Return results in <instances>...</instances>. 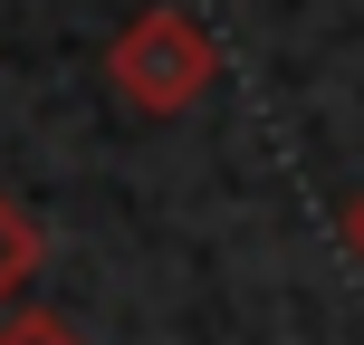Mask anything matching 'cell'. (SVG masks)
I'll return each mask as SVG.
<instances>
[{"label":"cell","instance_id":"3957f363","mask_svg":"<svg viewBox=\"0 0 364 345\" xmlns=\"http://www.w3.org/2000/svg\"><path fill=\"white\" fill-rule=\"evenodd\" d=\"M0 345H87V336H77V317H58V307H10L0 317Z\"/></svg>","mask_w":364,"mask_h":345},{"label":"cell","instance_id":"277c9868","mask_svg":"<svg viewBox=\"0 0 364 345\" xmlns=\"http://www.w3.org/2000/svg\"><path fill=\"white\" fill-rule=\"evenodd\" d=\"M346 250H355V269H364V192L346 201Z\"/></svg>","mask_w":364,"mask_h":345},{"label":"cell","instance_id":"6da1fadb","mask_svg":"<svg viewBox=\"0 0 364 345\" xmlns=\"http://www.w3.org/2000/svg\"><path fill=\"white\" fill-rule=\"evenodd\" d=\"M106 77L125 87L134 115H182L201 87H211V38H201L182 10H144V19H125V29H115Z\"/></svg>","mask_w":364,"mask_h":345},{"label":"cell","instance_id":"7a4b0ae2","mask_svg":"<svg viewBox=\"0 0 364 345\" xmlns=\"http://www.w3.org/2000/svg\"><path fill=\"white\" fill-rule=\"evenodd\" d=\"M38 259H48V240H38V221L19 211V201H0V317H10V297L38 278Z\"/></svg>","mask_w":364,"mask_h":345}]
</instances>
